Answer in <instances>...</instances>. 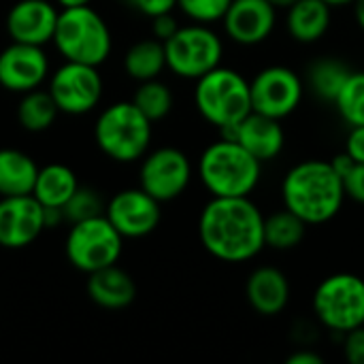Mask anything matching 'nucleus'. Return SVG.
Segmentation results:
<instances>
[{
	"instance_id": "obj_5",
	"label": "nucleus",
	"mask_w": 364,
	"mask_h": 364,
	"mask_svg": "<svg viewBox=\"0 0 364 364\" xmlns=\"http://www.w3.org/2000/svg\"><path fill=\"white\" fill-rule=\"evenodd\" d=\"M51 43L66 62L100 66L109 60L113 36L105 17L90 4L62 9Z\"/></svg>"
},
{
	"instance_id": "obj_31",
	"label": "nucleus",
	"mask_w": 364,
	"mask_h": 364,
	"mask_svg": "<svg viewBox=\"0 0 364 364\" xmlns=\"http://www.w3.org/2000/svg\"><path fill=\"white\" fill-rule=\"evenodd\" d=\"M232 0H177V9L194 23L222 21Z\"/></svg>"
},
{
	"instance_id": "obj_7",
	"label": "nucleus",
	"mask_w": 364,
	"mask_h": 364,
	"mask_svg": "<svg viewBox=\"0 0 364 364\" xmlns=\"http://www.w3.org/2000/svg\"><path fill=\"white\" fill-rule=\"evenodd\" d=\"M311 307L320 326L339 337L364 326V279L354 273L324 277L314 292Z\"/></svg>"
},
{
	"instance_id": "obj_34",
	"label": "nucleus",
	"mask_w": 364,
	"mask_h": 364,
	"mask_svg": "<svg viewBox=\"0 0 364 364\" xmlns=\"http://www.w3.org/2000/svg\"><path fill=\"white\" fill-rule=\"evenodd\" d=\"M179 28V21L173 13H164V15H156L151 17V36L158 41H168Z\"/></svg>"
},
{
	"instance_id": "obj_6",
	"label": "nucleus",
	"mask_w": 364,
	"mask_h": 364,
	"mask_svg": "<svg viewBox=\"0 0 364 364\" xmlns=\"http://www.w3.org/2000/svg\"><path fill=\"white\" fill-rule=\"evenodd\" d=\"M194 107L218 130L235 126L252 113L250 81L239 70L220 64L196 79Z\"/></svg>"
},
{
	"instance_id": "obj_1",
	"label": "nucleus",
	"mask_w": 364,
	"mask_h": 364,
	"mask_svg": "<svg viewBox=\"0 0 364 364\" xmlns=\"http://www.w3.org/2000/svg\"><path fill=\"white\" fill-rule=\"evenodd\" d=\"M198 239L222 262H247L264 250V213L250 196H211L198 215Z\"/></svg>"
},
{
	"instance_id": "obj_41",
	"label": "nucleus",
	"mask_w": 364,
	"mask_h": 364,
	"mask_svg": "<svg viewBox=\"0 0 364 364\" xmlns=\"http://www.w3.org/2000/svg\"><path fill=\"white\" fill-rule=\"evenodd\" d=\"M275 9H288V6H292L296 0H269Z\"/></svg>"
},
{
	"instance_id": "obj_17",
	"label": "nucleus",
	"mask_w": 364,
	"mask_h": 364,
	"mask_svg": "<svg viewBox=\"0 0 364 364\" xmlns=\"http://www.w3.org/2000/svg\"><path fill=\"white\" fill-rule=\"evenodd\" d=\"M58 13L49 0H19L6 13V34L15 43L45 47L53 38Z\"/></svg>"
},
{
	"instance_id": "obj_18",
	"label": "nucleus",
	"mask_w": 364,
	"mask_h": 364,
	"mask_svg": "<svg viewBox=\"0 0 364 364\" xmlns=\"http://www.w3.org/2000/svg\"><path fill=\"white\" fill-rule=\"evenodd\" d=\"M290 282L277 267H258L245 282V299L250 307L264 318L279 316L290 303Z\"/></svg>"
},
{
	"instance_id": "obj_10",
	"label": "nucleus",
	"mask_w": 364,
	"mask_h": 364,
	"mask_svg": "<svg viewBox=\"0 0 364 364\" xmlns=\"http://www.w3.org/2000/svg\"><path fill=\"white\" fill-rule=\"evenodd\" d=\"M47 92L51 94L60 113L85 115L102 100L105 81L98 73V66L64 60V64L51 73Z\"/></svg>"
},
{
	"instance_id": "obj_13",
	"label": "nucleus",
	"mask_w": 364,
	"mask_h": 364,
	"mask_svg": "<svg viewBox=\"0 0 364 364\" xmlns=\"http://www.w3.org/2000/svg\"><path fill=\"white\" fill-rule=\"evenodd\" d=\"M105 218L124 239H143L158 228L162 211L160 203L143 188H126L107 200Z\"/></svg>"
},
{
	"instance_id": "obj_3",
	"label": "nucleus",
	"mask_w": 364,
	"mask_h": 364,
	"mask_svg": "<svg viewBox=\"0 0 364 364\" xmlns=\"http://www.w3.org/2000/svg\"><path fill=\"white\" fill-rule=\"evenodd\" d=\"M198 179L211 196H250L262 177V162L243 145L218 139L198 158Z\"/></svg>"
},
{
	"instance_id": "obj_42",
	"label": "nucleus",
	"mask_w": 364,
	"mask_h": 364,
	"mask_svg": "<svg viewBox=\"0 0 364 364\" xmlns=\"http://www.w3.org/2000/svg\"><path fill=\"white\" fill-rule=\"evenodd\" d=\"M326 4H331L333 9H337V6H346V4H352L354 0H324Z\"/></svg>"
},
{
	"instance_id": "obj_36",
	"label": "nucleus",
	"mask_w": 364,
	"mask_h": 364,
	"mask_svg": "<svg viewBox=\"0 0 364 364\" xmlns=\"http://www.w3.org/2000/svg\"><path fill=\"white\" fill-rule=\"evenodd\" d=\"M346 151L352 156L354 162H364V126H350Z\"/></svg>"
},
{
	"instance_id": "obj_12",
	"label": "nucleus",
	"mask_w": 364,
	"mask_h": 364,
	"mask_svg": "<svg viewBox=\"0 0 364 364\" xmlns=\"http://www.w3.org/2000/svg\"><path fill=\"white\" fill-rule=\"evenodd\" d=\"M252 111L286 119L292 115L305 96V81L296 70L284 64H273L254 75L250 81Z\"/></svg>"
},
{
	"instance_id": "obj_33",
	"label": "nucleus",
	"mask_w": 364,
	"mask_h": 364,
	"mask_svg": "<svg viewBox=\"0 0 364 364\" xmlns=\"http://www.w3.org/2000/svg\"><path fill=\"white\" fill-rule=\"evenodd\" d=\"M343 186L348 198H352L358 205H364V162L354 164V168L343 177Z\"/></svg>"
},
{
	"instance_id": "obj_8",
	"label": "nucleus",
	"mask_w": 364,
	"mask_h": 364,
	"mask_svg": "<svg viewBox=\"0 0 364 364\" xmlns=\"http://www.w3.org/2000/svg\"><path fill=\"white\" fill-rule=\"evenodd\" d=\"M166 68L181 77L196 81L205 73L222 64L224 43L222 36L207 23L179 26L177 32L164 41Z\"/></svg>"
},
{
	"instance_id": "obj_30",
	"label": "nucleus",
	"mask_w": 364,
	"mask_h": 364,
	"mask_svg": "<svg viewBox=\"0 0 364 364\" xmlns=\"http://www.w3.org/2000/svg\"><path fill=\"white\" fill-rule=\"evenodd\" d=\"M105 200L100 196L98 190L94 188H83L79 186L75 190V194L64 203L62 207V213H64V222L66 224H75V222H81V220H90V218H96V215H105Z\"/></svg>"
},
{
	"instance_id": "obj_37",
	"label": "nucleus",
	"mask_w": 364,
	"mask_h": 364,
	"mask_svg": "<svg viewBox=\"0 0 364 364\" xmlns=\"http://www.w3.org/2000/svg\"><path fill=\"white\" fill-rule=\"evenodd\" d=\"M286 363L288 364H322L324 363V358H322L318 352H314V350H309V348H303V350H296L294 354H290Z\"/></svg>"
},
{
	"instance_id": "obj_2",
	"label": "nucleus",
	"mask_w": 364,
	"mask_h": 364,
	"mask_svg": "<svg viewBox=\"0 0 364 364\" xmlns=\"http://www.w3.org/2000/svg\"><path fill=\"white\" fill-rule=\"evenodd\" d=\"M343 177L331 160H303L294 164L282 181V200L288 211L307 226H322L335 220L346 203Z\"/></svg>"
},
{
	"instance_id": "obj_14",
	"label": "nucleus",
	"mask_w": 364,
	"mask_h": 364,
	"mask_svg": "<svg viewBox=\"0 0 364 364\" xmlns=\"http://www.w3.org/2000/svg\"><path fill=\"white\" fill-rule=\"evenodd\" d=\"M45 232V209L32 196H0V247L23 250Z\"/></svg>"
},
{
	"instance_id": "obj_11",
	"label": "nucleus",
	"mask_w": 364,
	"mask_h": 364,
	"mask_svg": "<svg viewBox=\"0 0 364 364\" xmlns=\"http://www.w3.org/2000/svg\"><path fill=\"white\" fill-rule=\"evenodd\" d=\"M190 158L171 145L147 151L139 166V188L154 196L160 205L179 198L192 183Z\"/></svg>"
},
{
	"instance_id": "obj_24",
	"label": "nucleus",
	"mask_w": 364,
	"mask_h": 364,
	"mask_svg": "<svg viewBox=\"0 0 364 364\" xmlns=\"http://www.w3.org/2000/svg\"><path fill=\"white\" fill-rule=\"evenodd\" d=\"M164 68H166L164 43L154 36L132 43L124 53V70L136 83L147 79H158Z\"/></svg>"
},
{
	"instance_id": "obj_23",
	"label": "nucleus",
	"mask_w": 364,
	"mask_h": 364,
	"mask_svg": "<svg viewBox=\"0 0 364 364\" xmlns=\"http://www.w3.org/2000/svg\"><path fill=\"white\" fill-rule=\"evenodd\" d=\"M79 188L77 175L70 166L51 162L45 166H38V175L32 188V196L43 207H64V203L75 194Z\"/></svg>"
},
{
	"instance_id": "obj_21",
	"label": "nucleus",
	"mask_w": 364,
	"mask_h": 364,
	"mask_svg": "<svg viewBox=\"0 0 364 364\" xmlns=\"http://www.w3.org/2000/svg\"><path fill=\"white\" fill-rule=\"evenodd\" d=\"M286 11V30L296 43H318L331 30L333 6L324 0H296Z\"/></svg>"
},
{
	"instance_id": "obj_32",
	"label": "nucleus",
	"mask_w": 364,
	"mask_h": 364,
	"mask_svg": "<svg viewBox=\"0 0 364 364\" xmlns=\"http://www.w3.org/2000/svg\"><path fill=\"white\" fill-rule=\"evenodd\" d=\"M343 356L350 364H364V326L343 335Z\"/></svg>"
},
{
	"instance_id": "obj_35",
	"label": "nucleus",
	"mask_w": 364,
	"mask_h": 364,
	"mask_svg": "<svg viewBox=\"0 0 364 364\" xmlns=\"http://www.w3.org/2000/svg\"><path fill=\"white\" fill-rule=\"evenodd\" d=\"M134 4V9L139 13H143L145 17H156V15H164V13H173L177 9V0H130Z\"/></svg>"
},
{
	"instance_id": "obj_29",
	"label": "nucleus",
	"mask_w": 364,
	"mask_h": 364,
	"mask_svg": "<svg viewBox=\"0 0 364 364\" xmlns=\"http://www.w3.org/2000/svg\"><path fill=\"white\" fill-rule=\"evenodd\" d=\"M333 105L348 126H364V70L350 73Z\"/></svg>"
},
{
	"instance_id": "obj_25",
	"label": "nucleus",
	"mask_w": 364,
	"mask_h": 364,
	"mask_svg": "<svg viewBox=\"0 0 364 364\" xmlns=\"http://www.w3.org/2000/svg\"><path fill=\"white\" fill-rule=\"evenodd\" d=\"M305 232L307 224L286 207L264 218V247L275 252H290L299 247L305 239Z\"/></svg>"
},
{
	"instance_id": "obj_20",
	"label": "nucleus",
	"mask_w": 364,
	"mask_h": 364,
	"mask_svg": "<svg viewBox=\"0 0 364 364\" xmlns=\"http://www.w3.org/2000/svg\"><path fill=\"white\" fill-rule=\"evenodd\" d=\"M87 296L102 309H126L136 299V284L128 271L117 264L87 273Z\"/></svg>"
},
{
	"instance_id": "obj_27",
	"label": "nucleus",
	"mask_w": 364,
	"mask_h": 364,
	"mask_svg": "<svg viewBox=\"0 0 364 364\" xmlns=\"http://www.w3.org/2000/svg\"><path fill=\"white\" fill-rule=\"evenodd\" d=\"M350 66L337 58H320L307 70L309 90L324 102H333L350 77Z\"/></svg>"
},
{
	"instance_id": "obj_15",
	"label": "nucleus",
	"mask_w": 364,
	"mask_h": 364,
	"mask_svg": "<svg viewBox=\"0 0 364 364\" xmlns=\"http://www.w3.org/2000/svg\"><path fill=\"white\" fill-rule=\"evenodd\" d=\"M277 23V9L269 0H232L222 26L226 36L241 47L264 43Z\"/></svg>"
},
{
	"instance_id": "obj_40",
	"label": "nucleus",
	"mask_w": 364,
	"mask_h": 364,
	"mask_svg": "<svg viewBox=\"0 0 364 364\" xmlns=\"http://www.w3.org/2000/svg\"><path fill=\"white\" fill-rule=\"evenodd\" d=\"M92 0H55V4H60L62 9H70V6H83L90 4Z\"/></svg>"
},
{
	"instance_id": "obj_39",
	"label": "nucleus",
	"mask_w": 364,
	"mask_h": 364,
	"mask_svg": "<svg viewBox=\"0 0 364 364\" xmlns=\"http://www.w3.org/2000/svg\"><path fill=\"white\" fill-rule=\"evenodd\" d=\"M352 6H354V19L358 23V28L364 32V0H354Z\"/></svg>"
},
{
	"instance_id": "obj_16",
	"label": "nucleus",
	"mask_w": 364,
	"mask_h": 364,
	"mask_svg": "<svg viewBox=\"0 0 364 364\" xmlns=\"http://www.w3.org/2000/svg\"><path fill=\"white\" fill-rule=\"evenodd\" d=\"M49 77V60L43 47L11 43L0 51V85L9 92L23 94L41 87Z\"/></svg>"
},
{
	"instance_id": "obj_19",
	"label": "nucleus",
	"mask_w": 364,
	"mask_h": 364,
	"mask_svg": "<svg viewBox=\"0 0 364 364\" xmlns=\"http://www.w3.org/2000/svg\"><path fill=\"white\" fill-rule=\"evenodd\" d=\"M235 141L243 145L262 164L275 160L286 145V132L282 119L252 111L237 124Z\"/></svg>"
},
{
	"instance_id": "obj_26",
	"label": "nucleus",
	"mask_w": 364,
	"mask_h": 364,
	"mask_svg": "<svg viewBox=\"0 0 364 364\" xmlns=\"http://www.w3.org/2000/svg\"><path fill=\"white\" fill-rule=\"evenodd\" d=\"M58 107L47 90H30L21 94V100L17 105V122L28 132H45L53 126L58 117Z\"/></svg>"
},
{
	"instance_id": "obj_9",
	"label": "nucleus",
	"mask_w": 364,
	"mask_h": 364,
	"mask_svg": "<svg viewBox=\"0 0 364 364\" xmlns=\"http://www.w3.org/2000/svg\"><path fill=\"white\" fill-rule=\"evenodd\" d=\"M122 252L124 237L111 226L105 215L75 222L66 232L64 254L68 262L85 275L117 264Z\"/></svg>"
},
{
	"instance_id": "obj_28",
	"label": "nucleus",
	"mask_w": 364,
	"mask_h": 364,
	"mask_svg": "<svg viewBox=\"0 0 364 364\" xmlns=\"http://www.w3.org/2000/svg\"><path fill=\"white\" fill-rule=\"evenodd\" d=\"M136 109L151 122H160L164 117H168V113L173 111L175 98H173V90L158 79H147V81H139V85L132 92L130 98Z\"/></svg>"
},
{
	"instance_id": "obj_22",
	"label": "nucleus",
	"mask_w": 364,
	"mask_h": 364,
	"mask_svg": "<svg viewBox=\"0 0 364 364\" xmlns=\"http://www.w3.org/2000/svg\"><path fill=\"white\" fill-rule=\"evenodd\" d=\"M38 175V164L21 149H0V196L32 194Z\"/></svg>"
},
{
	"instance_id": "obj_4",
	"label": "nucleus",
	"mask_w": 364,
	"mask_h": 364,
	"mask_svg": "<svg viewBox=\"0 0 364 364\" xmlns=\"http://www.w3.org/2000/svg\"><path fill=\"white\" fill-rule=\"evenodd\" d=\"M154 124L136 109L132 100H119L105 107L94 124L96 147L113 162L130 164L141 160L151 145Z\"/></svg>"
},
{
	"instance_id": "obj_38",
	"label": "nucleus",
	"mask_w": 364,
	"mask_h": 364,
	"mask_svg": "<svg viewBox=\"0 0 364 364\" xmlns=\"http://www.w3.org/2000/svg\"><path fill=\"white\" fill-rule=\"evenodd\" d=\"M331 164H333V168H335L341 177H346V175L354 168V164H356V162H354V160H352V156L343 149L341 154H337V156L331 160Z\"/></svg>"
}]
</instances>
